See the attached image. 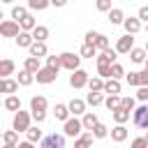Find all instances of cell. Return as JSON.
I'll return each instance as SVG.
<instances>
[{
  "mask_svg": "<svg viewBox=\"0 0 148 148\" xmlns=\"http://www.w3.org/2000/svg\"><path fill=\"white\" fill-rule=\"evenodd\" d=\"M46 109H49V99L44 95H35L30 99V116H32V120L37 125L46 120Z\"/></svg>",
  "mask_w": 148,
  "mask_h": 148,
  "instance_id": "1",
  "label": "cell"
},
{
  "mask_svg": "<svg viewBox=\"0 0 148 148\" xmlns=\"http://www.w3.org/2000/svg\"><path fill=\"white\" fill-rule=\"evenodd\" d=\"M30 120H32V116H30V111H16L14 113V120H12V127H14V132L18 134V132H28L32 125H30Z\"/></svg>",
  "mask_w": 148,
  "mask_h": 148,
  "instance_id": "2",
  "label": "cell"
},
{
  "mask_svg": "<svg viewBox=\"0 0 148 148\" xmlns=\"http://www.w3.org/2000/svg\"><path fill=\"white\" fill-rule=\"evenodd\" d=\"M60 65H62V69L76 72V69H81V56L65 51V53H60Z\"/></svg>",
  "mask_w": 148,
  "mask_h": 148,
  "instance_id": "3",
  "label": "cell"
},
{
  "mask_svg": "<svg viewBox=\"0 0 148 148\" xmlns=\"http://www.w3.org/2000/svg\"><path fill=\"white\" fill-rule=\"evenodd\" d=\"M132 120H134L136 127L148 130V104H139V106L132 111Z\"/></svg>",
  "mask_w": 148,
  "mask_h": 148,
  "instance_id": "4",
  "label": "cell"
},
{
  "mask_svg": "<svg viewBox=\"0 0 148 148\" xmlns=\"http://www.w3.org/2000/svg\"><path fill=\"white\" fill-rule=\"evenodd\" d=\"M81 132H83V125H81L79 118H69V120L65 123V127H62V134H65V136H72V139H79Z\"/></svg>",
  "mask_w": 148,
  "mask_h": 148,
  "instance_id": "5",
  "label": "cell"
},
{
  "mask_svg": "<svg viewBox=\"0 0 148 148\" xmlns=\"http://www.w3.org/2000/svg\"><path fill=\"white\" fill-rule=\"evenodd\" d=\"M0 35L2 37H18L21 35V25L16 23V21H12V18H7V21H2L0 23Z\"/></svg>",
  "mask_w": 148,
  "mask_h": 148,
  "instance_id": "6",
  "label": "cell"
},
{
  "mask_svg": "<svg viewBox=\"0 0 148 148\" xmlns=\"http://www.w3.org/2000/svg\"><path fill=\"white\" fill-rule=\"evenodd\" d=\"M39 148H65V134H49L39 141Z\"/></svg>",
  "mask_w": 148,
  "mask_h": 148,
  "instance_id": "7",
  "label": "cell"
},
{
  "mask_svg": "<svg viewBox=\"0 0 148 148\" xmlns=\"http://www.w3.org/2000/svg\"><path fill=\"white\" fill-rule=\"evenodd\" d=\"M88 81H90V76H88L86 69H76V72H72V76H69V86L76 88V90H79V88H86Z\"/></svg>",
  "mask_w": 148,
  "mask_h": 148,
  "instance_id": "8",
  "label": "cell"
},
{
  "mask_svg": "<svg viewBox=\"0 0 148 148\" xmlns=\"http://www.w3.org/2000/svg\"><path fill=\"white\" fill-rule=\"evenodd\" d=\"M56 79H58V72L51 69V67H46V65L35 74V81H37V83H44V86H46V83H53Z\"/></svg>",
  "mask_w": 148,
  "mask_h": 148,
  "instance_id": "9",
  "label": "cell"
},
{
  "mask_svg": "<svg viewBox=\"0 0 148 148\" xmlns=\"http://www.w3.org/2000/svg\"><path fill=\"white\" fill-rule=\"evenodd\" d=\"M132 49H134V37H132V35L118 37V42H116V53H130Z\"/></svg>",
  "mask_w": 148,
  "mask_h": 148,
  "instance_id": "10",
  "label": "cell"
},
{
  "mask_svg": "<svg viewBox=\"0 0 148 148\" xmlns=\"http://www.w3.org/2000/svg\"><path fill=\"white\" fill-rule=\"evenodd\" d=\"M123 28H125V35H132V37H134V35L141 30V21H139L136 16H125Z\"/></svg>",
  "mask_w": 148,
  "mask_h": 148,
  "instance_id": "11",
  "label": "cell"
},
{
  "mask_svg": "<svg viewBox=\"0 0 148 148\" xmlns=\"http://www.w3.org/2000/svg\"><path fill=\"white\" fill-rule=\"evenodd\" d=\"M67 109H69V113H72L74 118H79V116H83V113H86V99L74 97V99L67 104Z\"/></svg>",
  "mask_w": 148,
  "mask_h": 148,
  "instance_id": "12",
  "label": "cell"
},
{
  "mask_svg": "<svg viewBox=\"0 0 148 148\" xmlns=\"http://www.w3.org/2000/svg\"><path fill=\"white\" fill-rule=\"evenodd\" d=\"M116 58H118V53H116V49H106V51H102L99 56H97V65H113L116 62Z\"/></svg>",
  "mask_w": 148,
  "mask_h": 148,
  "instance_id": "13",
  "label": "cell"
},
{
  "mask_svg": "<svg viewBox=\"0 0 148 148\" xmlns=\"http://www.w3.org/2000/svg\"><path fill=\"white\" fill-rule=\"evenodd\" d=\"M14 69H16L14 60H9V58H2L0 60V79H9L14 74Z\"/></svg>",
  "mask_w": 148,
  "mask_h": 148,
  "instance_id": "14",
  "label": "cell"
},
{
  "mask_svg": "<svg viewBox=\"0 0 148 148\" xmlns=\"http://www.w3.org/2000/svg\"><path fill=\"white\" fill-rule=\"evenodd\" d=\"M23 69H25V72H30V74L35 76V74L42 69V62H39V58H32V56H28V58H25V62H23Z\"/></svg>",
  "mask_w": 148,
  "mask_h": 148,
  "instance_id": "15",
  "label": "cell"
},
{
  "mask_svg": "<svg viewBox=\"0 0 148 148\" xmlns=\"http://www.w3.org/2000/svg\"><path fill=\"white\" fill-rule=\"evenodd\" d=\"M97 123H99V118H97L92 111H86V113L81 116V125H83V130H95Z\"/></svg>",
  "mask_w": 148,
  "mask_h": 148,
  "instance_id": "16",
  "label": "cell"
},
{
  "mask_svg": "<svg viewBox=\"0 0 148 148\" xmlns=\"http://www.w3.org/2000/svg\"><path fill=\"white\" fill-rule=\"evenodd\" d=\"M127 127L125 125H116L113 130H111V141H116V143H123L125 139H127Z\"/></svg>",
  "mask_w": 148,
  "mask_h": 148,
  "instance_id": "17",
  "label": "cell"
},
{
  "mask_svg": "<svg viewBox=\"0 0 148 148\" xmlns=\"http://www.w3.org/2000/svg\"><path fill=\"white\" fill-rule=\"evenodd\" d=\"M92 132H83L79 139H74V148H92Z\"/></svg>",
  "mask_w": 148,
  "mask_h": 148,
  "instance_id": "18",
  "label": "cell"
},
{
  "mask_svg": "<svg viewBox=\"0 0 148 148\" xmlns=\"http://www.w3.org/2000/svg\"><path fill=\"white\" fill-rule=\"evenodd\" d=\"M30 56H32V58H46V56H49L46 44H44V42H35V44L30 46Z\"/></svg>",
  "mask_w": 148,
  "mask_h": 148,
  "instance_id": "19",
  "label": "cell"
},
{
  "mask_svg": "<svg viewBox=\"0 0 148 148\" xmlns=\"http://www.w3.org/2000/svg\"><path fill=\"white\" fill-rule=\"evenodd\" d=\"M109 21H111V25H120V23H125V12H123L120 7H113V9L109 12Z\"/></svg>",
  "mask_w": 148,
  "mask_h": 148,
  "instance_id": "20",
  "label": "cell"
},
{
  "mask_svg": "<svg viewBox=\"0 0 148 148\" xmlns=\"http://www.w3.org/2000/svg\"><path fill=\"white\" fill-rule=\"evenodd\" d=\"M2 106H5L7 111H14V113H16V111H21V99H18L16 95H7V99L2 102Z\"/></svg>",
  "mask_w": 148,
  "mask_h": 148,
  "instance_id": "21",
  "label": "cell"
},
{
  "mask_svg": "<svg viewBox=\"0 0 148 148\" xmlns=\"http://www.w3.org/2000/svg\"><path fill=\"white\" fill-rule=\"evenodd\" d=\"M53 116H56V120L67 123V120H69V109H67V104H56V106H53Z\"/></svg>",
  "mask_w": 148,
  "mask_h": 148,
  "instance_id": "22",
  "label": "cell"
},
{
  "mask_svg": "<svg viewBox=\"0 0 148 148\" xmlns=\"http://www.w3.org/2000/svg\"><path fill=\"white\" fill-rule=\"evenodd\" d=\"M28 14H30V12H28V7H23V5H14V7H12V21H16V23L23 21Z\"/></svg>",
  "mask_w": 148,
  "mask_h": 148,
  "instance_id": "23",
  "label": "cell"
},
{
  "mask_svg": "<svg viewBox=\"0 0 148 148\" xmlns=\"http://www.w3.org/2000/svg\"><path fill=\"white\" fill-rule=\"evenodd\" d=\"M18 25H21V32H32V30L37 28V21H35L32 14H28L23 21H18Z\"/></svg>",
  "mask_w": 148,
  "mask_h": 148,
  "instance_id": "24",
  "label": "cell"
},
{
  "mask_svg": "<svg viewBox=\"0 0 148 148\" xmlns=\"http://www.w3.org/2000/svg\"><path fill=\"white\" fill-rule=\"evenodd\" d=\"M32 44H35V39H32L30 32H21V35L16 37V46H18V49H30Z\"/></svg>",
  "mask_w": 148,
  "mask_h": 148,
  "instance_id": "25",
  "label": "cell"
},
{
  "mask_svg": "<svg viewBox=\"0 0 148 148\" xmlns=\"http://www.w3.org/2000/svg\"><path fill=\"white\" fill-rule=\"evenodd\" d=\"M30 35H32V39H35V42H44V44H46V37H49V28H46V25H37V28H35Z\"/></svg>",
  "mask_w": 148,
  "mask_h": 148,
  "instance_id": "26",
  "label": "cell"
},
{
  "mask_svg": "<svg viewBox=\"0 0 148 148\" xmlns=\"http://www.w3.org/2000/svg\"><path fill=\"white\" fill-rule=\"evenodd\" d=\"M146 58H148V53H146L143 49H136V46H134V49L130 51V60H132V62H136V65L146 62Z\"/></svg>",
  "mask_w": 148,
  "mask_h": 148,
  "instance_id": "27",
  "label": "cell"
},
{
  "mask_svg": "<svg viewBox=\"0 0 148 148\" xmlns=\"http://www.w3.org/2000/svg\"><path fill=\"white\" fill-rule=\"evenodd\" d=\"M111 118L116 120V125H125V123L130 120V111H125V109H116V111H111Z\"/></svg>",
  "mask_w": 148,
  "mask_h": 148,
  "instance_id": "28",
  "label": "cell"
},
{
  "mask_svg": "<svg viewBox=\"0 0 148 148\" xmlns=\"http://www.w3.org/2000/svg\"><path fill=\"white\" fill-rule=\"evenodd\" d=\"M2 143H7V146H18L21 141H18V134H16L14 130H7V132H2Z\"/></svg>",
  "mask_w": 148,
  "mask_h": 148,
  "instance_id": "29",
  "label": "cell"
},
{
  "mask_svg": "<svg viewBox=\"0 0 148 148\" xmlns=\"http://www.w3.org/2000/svg\"><path fill=\"white\" fill-rule=\"evenodd\" d=\"M32 81H35V76H32L30 72H25V69H21V72L16 74V83H18V86H30Z\"/></svg>",
  "mask_w": 148,
  "mask_h": 148,
  "instance_id": "30",
  "label": "cell"
},
{
  "mask_svg": "<svg viewBox=\"0 0 148 148\" xmlns=\"http://www.w3.org/2000/svg\"><path fill=\"white\" fill-rule=\"evenodd\" d=\"M88 88H90V92H104V79L92 76V79L88 81Z\"/></svg>",
  "mask_w": 148,
  "mask_h": 148,
  "instance_id": "31",
  "label": "cell"
},
{
  "mask_svg": "<svg viewBox=\"0 0 148 148\" xmlns=\"http://www.w3.org/2000/svg\"><path fill=\"white\" fill-rule=\"evenodd\" d=\"M104 92H109V95H118V92H120V81H116V79L104 81Z\"/></svg>",
  "mask_w": 148,
  "mask_h": 148,
  "instance_id": "32",
  "label": "cell"
},
{
  "mask_svg": "<svg viewBox=\"0 0 148 148\" xmlns=\"http://www.w3.org/2000/svg\"><path fill=\"white\" fill-rule=\"evenodd\" d=\"M44 136H42V130L39 127H30L28 132H25V141H30V143H37V141H42Z\"/></svg>",
  "mask_w": 148,
  "mask_h": 148,
  "instance_id": "33",
  "label": "cell"
},
{
  "mask_svg": "<svg viewBox=\"0 0 148 148\" xmlns=\"http://www.w3.org/2000/svg\"><path fill=\"white\" fill-rule=\"evenodd\" d=\"M49 7V0H28V9L30 12H44Z\"/></svg>",
  "mask_w": 148,
  "mask_h": 148,
  "instance_id": "34",
  "label": "cell"
},
{
  "mask_svg": "<svg viewBox=\"0 0 148 148\" xmlns=\"http://www.w3.org/2000/svg\"><path fill=\"white\" fill-rule=\"evenodd\" d=\"M104 104H106V109H109V111L120 109V95H109V97L104 99Z\"/></svg>",
  "mask_w": 148,
  "mask_h": 148,
  "instance_id": "35",
  "label": "cell"
},
{
  "mask_svg": "<svg viewBox=\"0 0 148 148\" xmlns=\"http://www.w3.org/2000/svg\"><path fill=\"white\" fill-rule=\"evenodd\" d=\"M95 49H97L99 53L109 49V39H106V37L102 35V32H97V37H95Z\"/></svg>",
  "mask_w": 148,
  "mask_h": 148,
  "instance_id": "36",
  "label": "cell"
},
{
  "mask_svg": "<svg viewBox=\"0 0 148 148\" xmlns=\"http://www.w3.org/2000/svg\"><path fill=\"white\" fill-rule=\"evenodd\" d=\"M102 102H104L102 92H88V97H86V104H90V106H99Z\"/></svg>",
  "mask_w": 148,
  "mask_h": 148,
  "instance_id": "37",
  "label": "cell"
},
{
  "mask_svg": "<svg viewBox=\"0 0 148 148\" xmlns=\"http://www.w3.org/2000/svg\"><path fill=\"white\" fill-rule=\"evenodd\" d=\"M120 109H125V111H134L136 109V99L134 97H120Z\"/></svg>",
  "mask_w": 148,
  "mask_h": 148,
  "instance_id": "38",
  "label": "cell"
},
{
  "mask_svg": "<svg viewBox=\"0 0 148 148\" xmlns=\"http://www.w3.org/2000/svg\"><path fill=\"white\" fill-rule=\"evenodd\" d=\"M92 136H95V139H104V136H109V127H106L104 123H97L95 130H92Z\"/></svg>",
  "mask_w": 148,
  "mask_h": 148,
  "instance_id": "39",
  "label": "cell"
},
{
  "mask_svg": "<svg viewBox=\"0 0 148 148\" xmlns=\"http://www.w3.org/2000/svg\"><path fill=\"white\" fill-rule=\"evenodd\" d=\"M79 56H81V58H97V49H95V46L83 44V46H81V51H79Z\"/></svg>",
  "mask_w": 148,
  "mask_h": 148,
  "instance_id": "40",
  "label": "cell"
},
{
  "mask_svg": "<svg viewBox=\"0 0 148 148\" xmlns=\"http://www.w3.org/2000/svg\"><path fill=\"white\" fill-rule=\"evenodd\" d=\"M46 67L60 72V69H62V65H60V56H46Z\"/></svg>",
  "mask_w": 148,
  "mask_h": 148,
  "instance_id": "41",
  "label": "cell"
},
{
  "mask_svg": "<svg viewBox=\"0 0 148 148\" xmlns=\"http://www.w3.org/2000/svg\"><path fill=\"white\" fill-rule=\"evenodd\" d=\"M125 76V69H123V65H118V62H113L111 65V79H116V81H120Z\"/></svg>",
  "mask_w": 148,
  "mask_h": 148,
  "instance_id": "42",
  "label": "cell"
},
{
  "mask_svg": "<svg viewBox=\"0 0 148 148\" xmlns=\"http://www.w3.org/2000/svg\"><path fill=\"white\" fill-rule=\"evenodd\" d=\"M16 90H18L16 79H5V92H7V95H14Z\"/></svg>",
  "mask_w": 148,
  "mask_h": 148,
  "instance_id": "43",
  "label": "cell"
},
{
  "mask_svg": "<svg viewBox=\"0 0 148 148\" xmlns=\"http://www.w3.org/2000/svg\"><path fill=\"white\" fill-rule=\"evenodd\" d=\"M125 81H127L130 86H134V88L141 86V83H139V72H130V74H125Z\"/></svg>",
  "mask_w": 148,
  "mask_h": 148,
  "instance_id": "44",
  "label": "cell"
},
{
  "mask_svg": "<svg viewBox=\"0 0 148 148\" xmlns=\"http://www.w3.org/2000/svg\"><path fill=\"white\" fill-rule=\"evenodd\" d=\"M136 99L141 102V104H148V88H136Z\"/></svg>",
  "mask_w": 148,
  "mask_h": 148,
  "instance_id": "45",
  "label": "cell"
},
{
  "mask_svg": "<svg viewBox=\"0 0 148 148\" xmlns=\"http://www.w3.org/2000/svg\"><path fill=\"white\" fill-rule=\"evenodd\" d=\"M130 148H148V141H146V136H136V139L130 143Z\"/></svg>",
  "mask_w": 148,
  "mask_h": 148,
  "instance_id": "46",
  "label": "cell"
},
{
  "mask_svg": "<svg viewBox=\"0 0 148 148\" xmlns=\"http://www.w3.org/2000/svg\"><path fill=\"white\" fill-rule=\"evenodd\" d=\"M97 9L99 12H111L113 7H111V0H97Z\"/></svg>",
  "mask_w": 148,
  "mask_h": 148,
  "instance_id": "47",
  "label": "cell"
},
{
  "mask_svg": "<svg viewBox=\"0 0 148 148\" xmlns=\"http://www.w3.org/2000/svg\"><path fill=\"white\" fill-rule=\"evenodd\" d=\"M95 37H97V32H95V30H88V32H86V42H83V44L95 46Z\"/></svg>",
  "mask_w": 148,
  "mask_h": 148,
  "instance_id": "48",
  "label": "cell"
},
{
  "mask_svg": "<svg viewBox=\"0 0 148 148\" xmlns=\"http://www.w3.org/2000/svg\"><path fill=\"white\" fill-rule=\"evenodd\" d=\"M136 18H139V21H146V23H148V5L139 7V14H136Z\"/></svg>",
  "mask_w": 148,
  "mask_h": 148,
  "instance_id": "49",
  "label": "cell"
},
{
  "mask_svg": "<svg viewBox=\"0 0 148 148\" xmlns=\"http://www.w3.org/2000/svg\"><path fill=\"white\" fill-rule=\"evenodd\" d=\"M139 83H141L143 88H148V72H146V69L139 72ZM141 86H139V88H141Z\"/></svg>",
  "mask_w": 148,
  "mask_h": 148,
  "instance_id": "50",
  "label": "cell"
},
{
  "mask_svg": "<svg viewBox=\"0 0 148 148\" xmlns=\"http://www.w3.org/2000/svg\"><path fill=\"white\" fill-rule=\"evenodd\" d=\"M16 148H35V143H30V141H21Z\"/></svg>",
  "mask_w": 148,
  "mask_h": 148,
  "instance_id": "51",
  "label": "cell"
},
{
  "mask_svg": "<svg viewBox=\"0 0 148 148\" xmlns=\"http://www.w3.org/2000/svg\"><path fill=\"white\" fill-rule=\"evenodd\" d=\"M0 92H5V79H0Z\"/></svg>",
  "mask_w": 148,
  "mask_h": 148,
  "instance_id": "52",
  "label": "cell"
},
{
  "mask_svg": "<svg viewBox=\"0 0 148 148\" xmlns=\"http://www.w3.org/2000/svg\"><path fill=\"white\" fill-rule=\"evenodd\" d=\"M143 67H146V72H148V58H146V62H143Z\"/></svg>",
  "mask_w": 148,
  "mask_h": 148,
  "instance_id": "53",
  "label": "cell"
},
{
  "mask_svg": "<svg viewBox=\"0 0 148 148\" xmlns=\"http://www.w3.org/2000/svg\"><path fill=\"white\" fill-rule=\"evenodd\" d=\"M2 148H16V146H7V143H5V146H2Z\"/></svg>",
  "mask_w": 148,
  "mask_h": 148,
  "instance_id": "54",
  "label": "cell"
},
{
  "mask_svg": "<svg viewBox=\"0 0 148 148\" xmlns=\"http://www.w3.org/2000/svg\"><path fill=\"white\" fill-rule=\"evenodd\" d=\"M143 51H146V53H148V42H146V46H143Z\"/></svg>",
  "mask_w": 148,
  "mask_h": 148,
  "instance_id": "55",
  "label": "cell"
},
{
  "mask_svg": "<svg viewBox=\"0 0 148 148\" xmlns=\"http://www.w3.org/2000/svg\"><path fill=\"white\" fill-rule=\"evenodd\" d=\"M0 23H2V9H0Z\"/></svg>",
  "mask_w": 148,
  "mask_h": 148,
  "instance_id": "56",
  "label": "cell"
},
{
  "mask_svg": "<svg viewBox=\"0 0 148 148\" xmlns=\"http://www.w3.org/2000/svg\"><path fill=\"white\" fill-rule=\"evenodd\" d=\"M146 32H148V23H146Z\"/></svg>",
  "mask_w": 148,
  "mask_h": 148,
  "instance_id": "57",
  "label": "cell"
},
{
  "mask_svg": "<svg viewBox=\"0 0 148 148\" xmlns=\"http://www.w3.org/2000/svg\"><path fill=\"white\" fill-rule=\"evenodd\" d=\"M146 141H148V134H146Z\"/></svg>",
  "mask_w": 148,
  "mask_h": 148,
  "instance_id": "58",
  "label": "cell"
},
{
  "mask_svg": "<svg viewBox=\"0 0 148 148\" xmlns=\"http://www.w3.org/2000/svg\"><path fill=\"white\" fill-rule=\"evenodd\" d=\"M0 139H2V132H0Z\"/></svg>",
  "mask_w": 148,
  "mask_h": 148,
  "instance_id": "59",
  "label": "cell"
},
{
  "mask_svg": "<svg viewBox=\"0 0 148 148\" xmlns=\"http://www.w3.org/2000/svg\"><path fill=\"white\" fill-rule=\"evenodd\" d=\"M0 106H2V102H0Z\"/></svg>",
  "mask_w": 148,
  "mask_h": 148,
  "instance_id": "60",
  "label": "cell"
}]
</instances>
